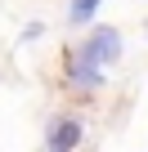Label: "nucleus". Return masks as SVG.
Instances as JSON below:
<instances>
[{"mask_svg": "<svg viewBox=\"0 0 148 152\" xmlns=\"http://www.w3.org/2000/svg\"><path fill=\"white\" fill-rule=\"evenodd\" d=\"M67 81H72V90H81V94L99 90L103 85V63H94L85 49H72L67 54Z\"/></svg>", "mask_w": 148, "mask_h": 152, "instance_id": "nucleus-1", "label": "nucleus"}, {"mask_svg": "<svg viewBox=\"0 0 148 152\" xmlns=\"http://www.w3.org/2000/svg\"><path fill=\"white\" fill-rule=\"evenodd\" d=\"M103 5H108V0H72V5H67V23L72 27H90Z\"/></svg>", "mask_w": 148, "mask_h": 152, "instance_id": "nucleus-4", "label": "nucleus"}, {"mask_svg": "<svg viewBox=\"0 0 148 152\" xmlns=\"http://www.w3.org/2000/svg\"><path fill=\"white\" fill-rule=\"evenodd\" d=\"M81 49H85V54H90L94 63L112 67V63L121 58V31H117V27H103V23H99V27H90V36L81 40Z\"/></svg>", "mask_w": 148, "mask_h": 152, "instance_id": "nucleus-2", "label": "nucleus"}, {"mask_svg": "<svg viewBox=\"0 0 148 152\" xmlns=\"http://www.w3.org/2000/svg\"><path fill=\"white\" fill-rule=\"evenodd\" d=\"M81 139H85V121L81 116H54L49 130H45V148H54V152L81 148Z\"/></svg>", "mask_w": 148, "mask_h": 152, "instance_id": "nucleus-3", "label": "nucleus"}]
</instances>
